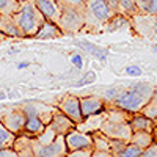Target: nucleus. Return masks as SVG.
<instances>
[{"mask_svg":"<svg viewBox=\"0 0 157 157\" xmlns=\"http://www.w3.org/2000/svg\"><path fill=\"white\" fill-rule=\"evenodd\" d=\"M154 93H155V86H152L151 83L134 82L129 85V88H123L120 96L116 98V101L112 105L135 115V113H140L148 105L149 101L154 96Z\"/></svg>","mask_w":157,"mask_h":157,"instance_id":"obj_1","label":"nucleus"},{"mask_svg":"<svg viewBox=\"0 0 157 157\" xmlns=\"http://www.w3.org/2000/svg\"><path fill=\"white\" fill-rule=\"evenodd\" d=\"M13 17H14L19 30L22 32V36H35L38 30L41 29V25L46 22L44 16L39 13L33 0L22 2L19 10L13 14Z\"/></svg>","mask_w":157,"mask_h":157,"instance_id":"obj_2","label":"nucleus"},{"mask_svg":"<svg viewBox=\"0 0 157 157\" xmlns=\"http://www.w3.org/2000/svg\"><path fill=\"white\" fill-rule=\"evenodd\" d=\"M116 14L107 0H88L85 5V29L94 32L96 29H104L109 19Z\"/></svg>","mask_w":157,"mask_h":157,"instance_id":"obj_3","label":"nucleus"},{"mask_svg":"<svg viewBox=\"0 0 157 157\" xmlns=\"http://www.w3.org/2000/svg\"><path fill=\"white\" fill-rule=\"evenodd\" d=\"M58 27L63 35H77L85 29V6L61 5V16Z\"/></svg>","mask_w":157,"mask_h":157,"instance_id":"obj_4","label":"nucleus"},{"mask_svg":"<svg viewBox=\"0 0 157 157\" xmlns=\"http://www.w3.org/2000/svg\"><path fill=\"white\" fill-rule=\"evenodd\" d=\"M32 146L36 157H64L69 152L64 135H57V138L49 145H41L35 138H32Z\"/></svg>","mask_w":157,"mask_h":157,"instance_id":"obj_5","label":"nucleus"},{"mask_svg":"<svg viewBox=\"0 0 157 157\" xmlns=\"http://www.w3.org/2000/svg\"><path fill=\"white\" fill-rule=\"evenodd\" d=\"M99 130L107 135L109 138L113 140H124V141H130V137H132V129H130L129 121H115V120H105L102 121Z\"/></svg>","mask_w":157,"mask_h":157,"instance_id":"obj_6","label":"nucleus"},{"mask_svg":"<svg viewBox=\"0 0 157 157\" xmlns=\"http://www.w3.org/2000/svg\"><path fill=\"white\" fill-rule=\"evenodd\" d=\"M24 113L27 115V121H25V129L24 135H27L30 138H35L38 135H41L44 132V129L47 127L44 121L38 116V105L36 104H27L22 107Z\"/></svg>","mask_w":157,"mask_h":157,"instance_id":"obj_7","label":"nucleus"},{"mask_svg":"<svg viewBox=\"0 0 157 157\" xmlns=\"http://www.w3.org/2000/svg\"><path fill=\"white\" fill-rule=\"evenodd\" d=\"M25 121H27V115L24 113L22 109H13V110L3 112L2 116H0V123L14 135H22L24 134Z\"/></svg>","mask_w":157,"mask_h":157,"instance_id":"obj_8","label":"nucleus"},{"mask_svg":"<svg viewBox=\"0 0 157 157\" xmlns=\"http://www.w3.org/2000/svg\"><path fill=\"white\" fill-rule=\"evenodd\" d=\"M58 110H61L66 116H69L75 124L83 123V115L80 109V98L74 94H66L58 102Z\"/></svg>","mask_w":157,"mask_h":157,"instance_id":"obj_9","label":"nucleus"},{"mask_svg":"<svg viewBox=\"0 0 157 157\" xmlns=\"http://www.w3.org/2000/svg\"><path fill=\"white\" fill-rule=\"evenodd\" d=\"M64 140H66L68 151L94 148V145H93V135L86 134V132H82V130H78L77 127L74 130H71L69 134L64 135Z\"/></svg>","mask_w":157,"mask_h":157,"instance_id":"obj_10","label":"nucleus"},{"mask_svg":"<svg viewBox=\"0 0 157 157\" xmlns=\"http://www.w3.org/2000/svg\"><path fill=\"white\" fill-rule=\"evenodd\" d=\"M143 149L132 145L130 141L110 138V154L112 157H141Z\"/></svg>","mask_w":157,"mask_h":157,"instance_id":"obj_11","label":"nucleus"},{"mask_svg":"<svg viewBox=\"0 0 157 157\" xmlns=\"http://www.w3.org/2000/svg\"><path fill=\"white\" fill-rule=\"evenodd\" d=\"M49 127L54 130L57 135H66L71 130H74L77 127V124L71 120L69 116H66L61 110L55 109L54 116H52V121L49 123Z\"/></svg>","mask_w":157,"mask_h":157,"instance_id":"obj_12","label":"nucleus"},{"mask_svg":"<svg viewBox=\"0 0 157 157\" xmlns=\"http://www.w3.org/2000/svg\"><path fill=\"white\" fill-rule=\"evenodd\" d=\"M39 13L44 16L46 21L58 24L61 16V3L57 0H33Z\"/></svg>","mask_w":157,"mask_h":157,"instance_id":"obj_13","label":"nucleus"},{"mask_svg":"<svg viewBox=\"0 0 157 157\" xmlns=\"http://www.w3.org/2000/svg\"><path fill=\"white\" fill-rule=\"evenodd\" d=\"M80 109H82L83 121H85L86 118L99 115L105 110V101L98 96H85V98H80Z\"/></svg>","mask_w":157,"mask_h":157,"instance_id":"obj_14","label":"nucleus"},{"mask_svg":"<svg viewBox=\"0 0 157 157\" xmlns=\"http://www.w3.org/2000/svg\"><path fill=\"white\" fill-rule=\"evenodd\" d=\"M129 124H130L132 132H140V130H145V132H151V134H152V130H154V127H155L152 118L143 115V113H135L132 118H130Z\"/></svg>","mask_w":157,"mask_h":157,"instance_id":"obj_15","label":"nucleus"},{"mask_svg":"<svg viewBox=\"0 0 157 157\" xmlns=\"http://www.w3.org/2000/svg\"><path fill=\"white\" fill-rule=\"evenodd\" d=\"M132 29V24H130V19L124 14H120V13H116L113 14L109 22L104 25V32H118V30H129Z\"/></svg>","mask_w":157,"mask_h":157,"instance_id":"obj_16","label":"nucleus"},{"mask_svg":"<svg viewBox=\"0 0 157 157\" xmlns=\"http://www.w3.org/2000/svg\"><path fill=\"white\" fill-rule=\"evenodd\" d=\"M60 36H63L61 29L58 27V24L50 22V21H46L41 25V29L38 30V33L35 35V38H38V39H55Z\"/></svg>","mask_w":157,"mask_h":157,"instance_id":"obj_17","label":"nucleus"},{"mask_svg":"<svg viewBox=\"0 0 157 157\" xmlns=\"http://www.w3.org/2000/svg\"><path fill=\"white\" fill-rule=\"evenodd\" d=\"M13 148L17 151L19 157H36L33 146H32V138L24 135V134L16 137V141H14V145H13Z\"/></svg>","mask_w":157,"mask_h":157,"instance_id":"obj_18","label":"nucleus"},{"mask_svg":"<svg viewBox=\"0 0 157 157\" xmlns=\"http://www.w3.org/2000/svg\"><path fill=\"white\" fill-rule=\"evenodd\" d=\"M77 47H80L83 52H88V54L91 57H94L96 60L99 61H105L107 60V50L105 49H102L93 43H90V41H74Z\"/></svg>","mask_w":157,"mask_h":157,"instance_id":"obj_19","label":"nucleus"},{"mask_svg":"<svg viewBox=\"0 0 157 157\" xmlns=\"http://www.w3.org/2000/svg\"><path fill=\"white\" fill-rule=\"evenodd\" d=\"M0 30L6 35H11V36H22V32L19 30L17 24L14 21L11 14H3L0 13Z\"/></svg>","mask_w":157,"mask_h":157,"instance_id":"obj_20","label":"nucleus"},{"mask_svg":"<svg viewBox=\"0 0 157 157\" xmlns=\"http://www.w3.org/2000/svg\"><path fill=\"white\" fill-rule=\"evenodd\" d=\"M130 143L141 149L148 148L149 145L154 143V135L151 132H145V130H140V132H132V137H130Z\"/></svg>","mask_w":157,"mask_h":157,"instance_id":"obj_21","label":"nucleus"},{"mask_svg":"<svg viewBox=\"0 0 157 157\" xmlns=\"http://www.w3.org/2000/svg\"><path fill=\"white\" fill-rule=\"evenodd\" d=\"M116 13H120V14H124L127 16L129 19L137 16L140 10L137 6V3L134 0H118V8H116Z\"/></svg>","mask_w":157,"mask_h":157,"instance_id":"obj_22","label":"nucleus"},{"mask_svg":"<svg viewBox=\"0 0 157 157\" xmlns=\"http://www.w3.org/2000/svg\"><path fill=\"white\" fill-rule=\"evenodd\" d=\"M93 145H94V149H99V151H107L110 152V138L107 135H104L101 130H94L93 134Z\"/></svg>","mask_w":157,"mask_h":157,"instance_id":"obj_23","label":"nucleus"},{"mask_svg":"<svg viewBox=\"0 0 157 157\" xmlns=\"http://www.w3.org/2000/svg\"><path fill=\"white\" fill-rule=\"evenodd\" d=\"M16 137L13 132H10V130L0 123V149H5V148H13V145H14L16 141Z\"/></svg>","mask_w":157,"mask_h":157,"instance_id":"obj_24","label":"nucleus"},{"mask_svg":"<svg viewBox=\"0 0 157 157\" xmlns=\"http://www.w3.org/2000/svg\"><path fill=\"white\" fill-rule=\"evenodd\" d=\"M134 2L137 3L140 13L157 16V0H134Z\"/></svg>","mask_w":157,"mask_h":157,"instance_id":"obj_25","label":"nucleus"},{"mask_svg":"<svg viewBox=\"0 0 157 157\" xmlns=\"http://www.w3.org/2000/svg\"><path fill=\"white\" fill-rule=\"evenodd\" d=\"M21 2L17 0H0V13L3 14H14V13L19 10Z\"/></svg>","mask_w":157,"mask_h":157,"instance_id":"obj_26","label":"nucleus"},{"mask_svg":"<svg viewBox=\"0 0 157 157\" xmlns=\"http://www.w3.org/2000/svg\"><path fill=\"white\" fill-rule=\"evenodd\" d=\"M57 138V134L52 130L49 126L44 129V132L41 134V135H38V137H35V140L38 141V143H41V145H49V143H52Z\"/></svg>","mask_w":157,"mask_h":157,"instance_id":"obj_27","label":"nucleus"},{"mask_svg":"<svg viewBox=\"0 0 157 157\" xmlns=\"http://www.w3.org/2000/svg\"><path fill=\"white\" fill-rule=\"evenodd\" d=\"M140 113L146 115V116H149V118H155V116H157V86H155V93H154L152 99L149 101V104H148V105L143 109Z\"/></svg>","mask_w":157,"mask_h":157,"instance_id":"obj_28","label":"nucleus"},{"mask_svg":"<svg viewBox=\"0 0 157 157\" xmlns=\"http://www.w3.org/2000/svg\"><path fill=\"white\" fill-rule=\"evenodd\" d=\"M123 91V88L121 86H115V88H110V90H107L105 93H104V99H105L107 102H110V104H113L115 101H116V98L120 96V93Z\"/></svg>","mask_w":157,"mask_h":157,"instance_id":"obj_29","label":"nucleus"},{"mask_svg":"<svg viewBox=\"0 0 157 157\" xmlns=\"http://www.w3.org/2000/svg\"><path fill=\"white\" fill-rule=\"evenodd\" d=\"M96 80V74L94 72H86L83 77H80L78 80L74 83L75 86H83V85H90V83H93Z\"/></svg>","mask_w":157,"mask_h":157,"instance_id":"obj_30","label":"nucleus"},{"mask_svg":"<svg viewBox=\"0 0 157 157\" xmlns=\"http://www.w3.org/2000/svg\"><path fill=\"white\" fill-rule=\"evenodd\" d=\"M94 148H86V149H77V151H69L64 157H91Z\"/></svg>","mask_w":157,"mask_h":157,"instance_id":"obj_31","label":"nucleus"},{"mask_svg":"<svg viewBox=\"0 0 157 157\" xmlns=\"http://www.w3.org/2000/svg\"><path fill=\"white\" fill-rule=\"evenodd\" d=\"M141 157H157V141H154L152 145H149L148 148L143 149Z\"/></svg>","mask_w":157,"mask_h":157,"instance_id":"obj_32","label":"nucleus"},{"mask_svg":"<svg viewBox=\"0 0 157 157\" xmlns=\"http://www.w3.org/2000/svg\"><path fill=\"white\" fill-rule=\"evenodd\" d=\"M126 72H127V75H130V77H140L143 71H141L140 66H137V64H130V66L126 68Z\"/></svg>","mask_w":157,"mask_h":157,"instance_id":"obj_33","label":"nucleus"},{"mask_svg":"<svg viewBox=\"0 0 157 157\" xmlns=\"http://www.w3.org/2000/svg\"><path fill=\"white\" fill-rule=\"evenodd\" d=\"M71 63L74 64V68H77V69H80L82 66H83V58H82V55L80 54H74V55H71Z\"/></svg>","mask_w":157,"mask_h":157,"instance_id":"obj_34","label":"nucleus"},{"mask_svg":"<svg viewBox=\"0 0 157 157\" xmlns=\"http://www.w3.org/2000/svg\"><path fill=\"white\" fill-rule=\"evenodd\" d=\"M0 157H19V154L14 148H5L0 149Z\"/></svg>","mask_w":157,"mask_h":157,"instance_id":"obj_35","label":"nucleus"},{"mask_svg":"<svg viewBox=\"0 0 157 157\" xmlns=\"http://www.w3.org/2000/svg\"><path fill=\"white\" fill-rule=\"evenodd\" d=\"M88 0H63L61 5H74V6H85Z\"/></svg>","mask_w":157,"mask_h":157,"instance_id":"obj_36","label":"nucleus"},{"mask_svg":"<svg viewBox=\"0 0 157 157\" xmlns=\"http://www.w3.org/2000/svg\"><path fill=\"white\" fill-rule=\"evenodd\" d=\"M91 157H112V154H110V152H107V151H99V149H94V151H93V154H91Z\"/></svg>","mask_w":157,"mask_h":157,"instance_id":"obj_37","label":"nucleus"},{"mask_svg":"<svg viewBox=\"0 0 157 157\" xmlns=\"http://www.w3.org/2000/svg\"><path fill=\"white\" fill-rule=\"evenodd\" d=\"M152 33H154V39H157V16L152 17Z\"/></svg>","mask_w":157,"mask_h":157,"instance_id":"obj_38","label":"nucleus"},{"mask_svg":"<svg viewBox=\"0 0 157 157\" xmlns=\"http://www.w3.org/2000/svg\"><path fill=\"white\" fill-rule=\"evenodd\" d=\"M107 2H109V5L112 6V10L116 13V8H118V0H107Z\"/></svg>","mask_w":157,"mask_h":157,"instance_id":"obj_39","label":"nucleus"},{"mask_svg":"<svg viewBox=\"0 0 157 157\" xmlns=\"http://www.w3.org/2000/svg\"><path fill=\"white\" fill-rule=\"evenodd\" d=\"M29 61H21L19 64H17V69H25V68H29Z\"/></svg>","mask_w":157,"mask_h":157,"instance_id":"obj_40","label":"nucleus"},{"mask_svg":"<svg viewBox=\"0 0 157 157\" xmlns=\"http://www.w3.org/2000/svg\"><path fill=\"white\" fill-rule=\"evenodd\" d=\"M152 135H154V141H157V126H155L154 130H152Z\"/></svg>","mask_w":157,"mask_h":157,"instance_id":"obj_41","label":"nucleus"},{"mask_svg":"<svg viewBox=\"0 0 157 157\" xmlns=\"http://www.w3.org/2000/svg\"><path fill=\"white\" fill-rule=\"evenodd\" d=\"M152 50H155V52H157V44H152Z\"/></svg>","mask_w":157,"mask_h":157,"instance_id":"obj_42","label":"nucleus"},{"mask_svg":"<svg viewBox=\"0 0 157 157\" xmlns=\"http://www.w3.org/2000/svg\"><path fill=\"white\" fill-rule=\"evenodd\" d=\"M152 120H154V124L157 126V116H155V118H152Z\"/></svg>","mask_w":157,"mask_h":157,"instance_id":"obj_43","label":"nucleus"},{"mask_svg":"<svg viewBox=\"0 0 157 157\" xmlns=\"http://www.w3.org/2000/svg\"><path fill=\"white\" fill-rule=\"evenodd\" d=\"M5 98V94H0V99H3Z\"/></svg>","mask_w":157,"mask_h":157,"instance_id":"obj_44","label":"nucleus"},{"mask_svg":"<svg viewBox=\"0 0 157 157\" xmlns=\"http://www.w3.org/2000/svg\"><path fill=\"white\" fill-rule=\"evenodd\" d=\"M17 2H21V3H22V2H27V0H17Z\"/></svg>","mask_w":157,"mask_h":157,"instance_id":"obj_45","label":"nucleus"},{"mask_svg":"<svg viewBox=\"0 0 157 157\" xmlns=\"http://www.w3.org/2000/svg\"><path fill=\"white\" fill-rule=\"evenodd\" d=\"M57 2H60V3H61V2H63V0H57Z\"/></svg>","mask_w":157,"mask_h":157,"instance_id":"obj_46","label":"nucleus"}]
</instances>
